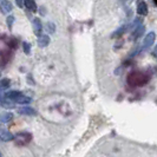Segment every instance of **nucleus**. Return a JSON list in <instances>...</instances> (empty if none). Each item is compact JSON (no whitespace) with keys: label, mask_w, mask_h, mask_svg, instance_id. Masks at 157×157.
<instances>
[{"label":"nucleus","mask_w":157,"mask_h":157,"mask_svg":"<svg viewBox=\"0 0 157 157\" xmlns=\"http://www.w3.org/2000/svg\"><path fill=\"white\" fill-rule=\"evenodd\" d=\"M155 39H156V34L155 32H149L145 38H144V41H143V47L144 48H149V47L152 46V44L155 43Z\"/></svg>","instance_id":"f257e3e1"},{"label":"nucleus","mask_w":157,"mask_h":157,"mask_svg":"<svg viewBox=\"0 0 157 157\" xmlns=\"http://www.w3.org/2000/svg\"><path fill=\"white\" fill-rule=\"evenodd\" d=\"M31 140V135L27 134V132H19V134L16 135V141L18 144H26V143H29Z\"/></svg>","instance_id":"f03ea898"},{"label":"nucleus","mask_w":157,"mask_h":157,"mask_svg":"<svg viewBox=\"0 0 157 157\" xmlns=\"http://www.w3.org/2000/svg\"><path fill=\"white\" fill-rule=\"evenodd\" d=\"M12 2L11 1H8V0H1L0 1V12L2 13V14H7L10 13L11 11H12Z\"/></svg>","instance_id":"7ed1b4c3"},{"label":"nucleus","mask_w":157,"mask_h":157,"mask_svg":"<svg viewBox=\"0 0 157 157\" xmlns=\"http://www.w3.org/2000/svg\"><path fill=\"white\" fill-rule=\"evenodd\" d=\"M137 13L140 16H147L148 14V5L145 4L144 0H138L137 1Z\"/></svg>","instance_id":"20e7f679"},{"label":"nucleus","mask_w":157,"mask_h":157,"mask_svg":"<svg viewBox=\"0 0 157 157\" xmlns=\"http://www.w3.org/2000/svg\"><path fill=\"white\" fill-rule=\"evenodd\" d=\"M33 31H34V34L37 37H39L43 32V24H41V20L39 18H34L33 19Z\"/></svg>","instance_id":"39448f33"},{"label":"nucleus","mask_w":157,"mask_h":157,"mask_svg":"<svg viewBox=\"0 0 157 157\" xmlns=\"http://www.w3.org/2000/svg\"><path fill=\"white\" fill-rule=\"evenodd\" d=\"M144 32H145V27H144V25L140 24L138 26H136V27L134 29V33H132V39H137V38L142 37V36L144 34Z\"/></svg>","instance_id":"423d86ee"},{"label":"nucleus","mask_w":157,"mask_h":157,"mask_svg":"<svg viewBox=\"0 0 157 157\" xmlns=\"http://www.w3.org/2000/svg\"><path fill=\"white\" fill-rule=\"evenodd\" d=\"M18 112L21 113V115H26V116H34V115H37V111L34 110L33 108H30V106L20 108V109L18 110Z\"/></svg>","instance_id":"0eeeda50"},{"label":"nucleus","mask_w":157,"mask_h":157,"mask_svg":"<svg viewBox=\"0 0 157 157\" xmlns=\"http://www.w3.org/2000/svg\"><path fill=\"white\" fill-rule=\"evenodd\" d=\"M38 44H39L40 47L48 46V44H50V37L47 34H43L41 33L39 37H38Z\"/></svg>","instance_id":"6e6552de"},{"label":"nucleus","mask_w":157,"mask_h":157,"mask_svg":"<svg viewBox=\"0 0 157 157\" xmlns=\"http://www.w3.org/2000/svg\"><path fill=\"white\" fill-rule=\"evenodd\" d=\"M0 137H1V141L4 142H10L14 138V136L11 134L10 131H6V130H1L0 131Z\"/></svg>","instance_id":"1a4fd4ad"},{"label":"nucleus","mask_w":157,"mask_h":157,"mask_svg":"<svg viewBox=\"0 0 157 157\" xmlns=\"http://www.w3.org/2000/svg\"><path fill=\"white\" fill-rule=\"evenodd\" d=\"M14 102L18 103V104H30V103L32 102L31 97H27V96H24L23 94H20L19 97H17L16 99H14Z\"/></svg>","instance_id":"9d476101"},{"label":"nucleus","mask_w":157,"mask_h":157,"mask_svg":"<svg viewBox=\"0 0 157 157\" xmlns=\"http://www.w3.org/2000/svg\"><path fill=\"white\" fill-rule=\"evenodd\" d=\"M24 6L30 10L32 12H36L37 11V4L34 0H24Z\"/></svg>","instance_id":"9b49d317"},{"label":"nucleus","mask_w":157,"mask_h":157,"mask_svg":"<svg viewBox=\"0 0 157 157\" xmlns=\"http://www.w3.org/2000/svg\"><path fill=\"white\" fill-rule=\"evenodd\" d=\"M20 94H21L20 91H16V90H13V91H8V92H6V94H5V97L8 98L10 101H13V102H14V99H16L17 97H19Z\"/></svg>","instance_id":"f8f14e48"},{"label":"nucleus","mask_w":157,"mask_h":157,"mask_svg":"<svg viewBox=\"0 0 157 157\" xmlns=\"http://www.w3.org/2000/svg\"><path fill=\"white\" fill-rule=\"evenodd\" d=\"M12 118H13V115H12L11 112H4V113L0 115V122H2V123H8V122L12 121Z\"/></svg>","instance_id":"ddd939ff"},{"label":"nucleus","mask_w":157,"mask_h":157,"mask_svg":"<svg viewBox=\"0 0 157 157\" xmlns=\"http://www.w3.org/2000/svg\"><path fill=\"white\" fill-rule=\"evenodd\" d=\"M128 30V26L126 25H122L119 29H118L116 32H113V34H112V38H116V37H118V36H122L124 32Z\"/></svg>","instance_id":"4468645a"},{"label":"nucleus","mask_w":157,"mask_h":157,"mask_svg":"<svg viewBox=\"0 0 157 157\" xmlns=\"http://www.w3.org/2000/svg\"><path fill=\"white\" fill-rule=\"evenodd\" d=\"M10 84H11V82H10V79H8V78L0 79V89H1V90L7 89V87L10 86Z\"/></svg>","instance_id":"2eb2a0df"},{"label":"nucleus","mask_w":157,"mask_h":157,"mask_svg":"<svg viewBox=\"0 0 157 157\" xmlns=\"http://www.w3.org/2000/svg\"><path fill=\"white\" fill-rule=\"evenodd\" d=\"M46 30L48 33H55L56 32V25L53 23H51V21H48L46 24Z\"/></svg>","instance_id":"dca6fc26"},{"label":"nucleus","mask_w":157,"mask_h":157,"mask_svg":"<svg viewBox=\"0 0 157 157\" xmlns=\"http://www.w3.org/2000/svg\"><path fill=\"white\" fill-rule=\"evenodd\" d=\"M23 48H24V52H25L26 55H30V52H31V45H30L29 43H24Z\"/></svg>","instance_id":"f3484780"},{"label":"nucleus","mask_w":157,"mask_h":157,"mask_svg":"<svg viewBox=\"0 0 157 157\" xmlns=\"http://www.w3.org/2000/svg\"><path fill=\"white\" fill-rule=\"evenodd\" d=\"M6 21H7L8 29H12V25H13V21H14V17H13V16H8L7 19H6Z\"/></svg>","instance_id":"a211bd4d"},{"label":"nucleus","mask_w":157,"mask_h":157,"mask_svg":"<svg viewBox=\"0 0 157 157\" xmlns=\"http://www.w3.org/2000/svg\"><path fill=\"white\" fill-rule=\"evenodd\" d=\"M6 99V97H5V94L1 91V89H0V103L2 102V101H5Z\"/></svg>","instance_id":"6ab92c4d"},{"label":"nucleus","mask_w":157,"mask_h":157,"mask_svg":"<svg viewBox=\"0 0 157 157\" xmlns=\"http://www.w3.org/2000/svg\"><path fill=\"white\" fill-rule=\"evenodd\" d=\"M16 1H17V5L19 7H23L24 6V0H16Z\"/></svg>","instance_id":"aec40b11"},{"label":"nucleus","mask_w":157,"mask_h":157,"mask_svg":"<svg viewBox=\"0 0 157 157\" xmlns=\"http://www.w3.org/2000/svg\"><path fill=\"white\" fill-rule=\"evenodd\" d=\"M152 53H154V57L157 59V45L155 46V48H154V51H152Z\"/></svg>","instance_id":"412c9836"},{"label":"nucleus","mask_w":157,"mask_h":157,"mask_svg":"<svg viewBox=\"0 0 157 157\" xmlns=\"http://www.w3.org/2000/svg\"><path fill=\"white\" fill-rule=\"evenodd\" d=\"M0 142H1V137H0Z\"/></svg>","instance_id":"4be33fe9"},{"label":"nucleus","mask_w":157,"mask_h":157,"mask_svg":"<svg viewBox=\"0 0 157 157\" xmlns=\"http://www.w3.org/2000/svg\"><path fill=\"white\" fill-rule=\"evenodd\" d=\"M0 1H1V0H0Z\"/></svg>","instance_id":"5701e85b"}]
</instances>
